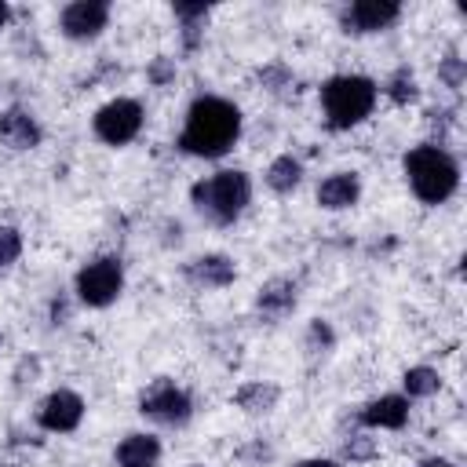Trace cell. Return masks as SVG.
I'll return each instance as SVG.
<instances>
[{"mask_svg":"<svg viewBox=\"0 0 467 467\" xmlns=\"http://www.w3.org/2000/svg\"><path fill=\"white\" fill-rule=\"evenodd\" d=\"M241 139V109L230 99L219 95H201L190 102L186 109V124L179 135V150L190 157H223L234 150V142Z\"/></svg>","mask_w":467,"mask_h":467,"instance_id":"1","label":"cell"},{"mask_svg":"<svg viewBox=\"0 0 467 467\" xmlns=\"http://www.w3.org/2000/svg\"><path fill=\"white\" fill-rule=\"evenodd\" d=\"M405 179L423 204H441L460 186V164L441 146H416L405 153Z\"/></svg>","mask_w":467,"mask_h":467,"instance_id":"2","label":"cell"},{"mask_svg":"<svg viewBox=\"0 0 467 467\" xmlns=\"http://www.w3.org/2000/svg\"><path fill=\"white\" fill-rule=\"evenodd\" d=\"M190 201H193V208H197L204 219L226 226V223H234V219L248 208V201H252V179H248L244 171H237V168L215 171V175L193 182Z\"/></svg>","mask_w":467,"mask_h":467,"instance_id":"3","label":"cell"},{"mask_svg":"<svg viewBox=\"0 0 467 467\" xmlns=\"http://www.w3.org/2000/svg\"><path fill=\"white\" fill-rule=\"evenodd\" d=\"M321 106H325L328 128L336 131L354 128L376 109V80L358 77V73H339L321 84Z\"/></svg>","mask_w":467,"mask_h":467,"instance_id":"4","label":"cell"},{"mask_svg":"<svg viewBox=\"0 0 467 467\" xmlns=\"http://www.w3.org/2000/svg\"><path fill=\"white\" fill-rule=\"evenodd\" d=\"M124 288V266L113 255L91 259L88 266L77 270V296L88 306H109Z\"/></svg>","mask_w":467,"mask_h":467,"instance_id":"5","label":"cell"},{"mask_svg":"<svg viewBox=\"0 0 467 467\" xmlns=\"http://www.w3.org/2000/svg\"><path fill=\"white\" fill-rule=\"evenodd\" d=\"M139 412L164 423V427H182L190 416H193V401L182 387H175L171 379H153L142 398H139Z\"/></svg>","mask_w":467,"mask_h":467,"instance_id":"6","label":"cell"},{"mask_svg":"<svg viewBox=\"0 0 467 467\" xmlns=\"http://www.w3.org/2000/svg\"><path fill=\"white\" fill-rule=\"evenodd\" d=\"M91 128H95V135H99L106 146H124V142H131V139L139 135V128H142V106H139L135 99H113V102H106V106L95 113Z\"/></svg>","mask_w":467,"mask_h":467,"instance_id":"7","label":"cell"},{"mask_svg":"<svg viewBox=\"0 0 467 467\" xmlns=\"http://www.w3.org/2000/svg\"><path fill=\"white\" fill-rule=\"evenodd\" d=\"M62 33L69 40H91L106 29L109 22V4L106 0H73L62 7Z\"/></svg>","mask_w":467,"mask_h":467,"instance_id":"8","label":"cell"},{"mask_svg":"<svg viewBox=\"0 0 467 467\" xmlns=\"http://www.w3.org/2000/svg\"><path fill=\"white\" fill-rule=\"evenodd\" d=\"M40 427L51 431V434H69L77 431V423L84 420V398L73 394V390H51L36 412Z\"/></svg>","mask_w":467,"mask_h":467,"instance_id":"9","label":"cell"},{"mask_svg":"<svg viewBox=\"0 0 467 467\" xmlns=\"http://www.w3.org/2000/svg\"><path fill=\"white\" fill-rule=\"evenodd\" d=\"M401 7L394 0H358L343 11V29L347 33H379L390 22H398Z\"/></svg>","mask_w":467,"mask_h":467,"instance_id":"10","label":"cell"},{"mask_svg":"<svg viewBox=\"0 0 467 467\" xmlns=\"http://www.w3.org/2000/svg\"><path fill=\"white\" fill-rule=\"evenodd\" d=\"M182 274H186V281L197 285V288H226V285L237 277L234 259H226V255H219V252H212V255H197L193 263H186Z\"/></svg>","mask_w":467,"mask_h":467,"instance_id":"11","label":"cell"},{"mask_svg":"<svg viewBox=\"0 0 467 467\" xmlns=\"http://www.w3.org/2000/svg\"><path fill=\"white\" fill-rule=\"evenodd\" d=\"M0 142L11 150H33L40 146V124L29 109H4L0 113Z\"/></svg>","mask_w":467,"mask_h":467,"instance_id":"12","label":"cell"},{"mask_svg":"<svg viewBox=\"0 0 467 467\" xmlns=\"http://www.w3.org/2000/svg\"><path fill=\"white\" fill-rule=\"evenodd\" d=\"M361 197V179L354 171H332L328 179H321L317 186V204L328 208V212H343V208H354Z\"/></svg>","mask_w":467,"mask_h":467,"instance_id":"13","label":"cell"},{"mask_svg":"<svg viewBox=\"0 0 467 467\" xmlns=\"http://www.w3.org/2000/svg\"><path fill=\"white\" fill-rule=\"evenodd\" d=\"M405 420H409V398L405 394H383V398L368 401L361 412V423L379 427V431H398V427H405Z\"/></svg>","mask_w":467,"mask_h":467,"instance_id":"14","label":"cell"},{"mask_svg":"<svg viewBox=\"0 0 467 467\" xmlns=\"http://www.w3.org/2000/svg\"><path fill=\"white\" fill-rule=\"evenodd\" d=\"M161 441L153 434H128L117 445V467H157Z\"/></svg>","mask_w":467,"mask_h":467,"instance_id":"15","label":"cell"},{"mask_svg":"<svg viewBox=\"0 0 467 467\" xmlns=\"http://www.w3.org/2000/svg\"><path fill=\"white\" fill-rule=\"evenodd\" d=\"M255 306H259V314H266V317H285V314L296 306V281H288V277L266 281V285L259 288Z\"/></svg>","mask_w":467,"mask_h":467,"instance_id":"16","label":"cell"},{"mask_svg":"<svg viewBox=\"0 0 467 467\" xmlns=\"http://www.w3.org/2000/svg\"><path fill=\"white\" fill-rule=\"evenodd\" d=\"M277 398H281V390H277L274 383L252 379V383L237 387V394H234V405H237V409H244V412H270V409L277 405Z\"/></svg>","mask_w":467,"mask_h":467,"instance_id":"17","label":"cell"},{"mask_svg":"<svg viewBox=\"0 0 467 467\" xmlns=\"http://www.w3.org/2000/svg\"><path fill=\"white\" fill-rule=\"evenodd\" d=\"M299 182H303V164H299L292 153H281V157L270 161V168H266V186H270L274 193H292Z\"/></svg>","mask_w":467,"mask_h":467,"instance_id":"18","label":"cell"},{"mask_svg":"<svg viewBox=\"0 0 467 467\" xmlns=\"http://www.w3.org/2000/svg\"><path fill=\"white\" fill-rule=\"evenodd\" d=\"M175 18L182 22V40H186V47H197L201 26H204V18H208V4H175Z\"/></svg>","mask_w":467,"mask_h":467,"instance_id":"19","label":"cell"},{"mask_svg":"<svg viewBox=\"0 0 467 467\" xmlns=\"http://www.w3.org/2000/svg\"><path fill=\"white\" fill-rule=\"evenodd\" d=\"M401 383H405V394H409V398H431V394L441 387L438 372H434V368H427V365L409 368V372L401 376Z\"/></svg>","mask_w":467,"mask_h":467,"instance_id":"20","label":"cell"},{"mask_svg":"<svg viewBox=\"0 0 467 467\" xmlns=\"http://www.w3.org/2000/svg\"><path fill=\"white\" fill-rule=\"evenodd\" d=\"M387 95H390V102H398V106L412 102V99H416V77H412L409 69H398V73L387 80Z\"/></svg>","mask_w":467,"mask_h":467,"instance_id":"21","label":"cell"},{"mask_svg":"<svg viewBox=\"0 0 467 467\" xmlns=\"http://www.w3.org/2000/svg\"><path fill=\"white\" fill-rule=\"evenodd\" d=\"M379 449H376V441L372 438H365V434H350V441H343V456L350 460V463H361V460H372Z\"/></svg>","mask_w":467,"mask_h":467,"instance_id":"22","label":"cell"},{"mask_svg":"<svg viewBox=\"0 0 467 467\" xmlns=\"http://www.w3.org/2000/svg\"><path fill=\"white\" fill-rule=\"evenodd\" d=\"M22 255V234L15 226H0V266H11Z\"/></svg>","mask_w":467,"mask_h":467,"instance_id":"23","label":"cell"},{"mask_svg":"<svg viewBox=\"0 0 467 467\" xmlns=\"http://www.w3.org/2000/svg\"><path fill=\"white\" fill-rule=\"evenodd\" d=\"M175 77V66H171V58H157L153 66H150V80L153 84H168Z\"/></svg>","mask_w":467,"mask_h":467,"instance_id":"24","label":"cell"},{"mask_svg":"<svg viewBox=\"0 0 467 467\" xmlns=\"http://www.w3.org/2000/svg\"><path fill=\"white\" fill-rule=\"evenodd\" d=\"M296 467H336L332 460H303V463H296Z\"/></svg>","mask_w":467,"mask_h":467,"instance_id":"25","label":"cell"},{"mask_svg":"<svg viewBox=\"0 0 467 467\" xmlns=\"http://www.w3.org/2000/svg\"><path fill=\"white\" fill-rule=\"evenodd\" d=\"M7 18H11V7H7V4H4V0H0V29H4V26H7Z\"/></svg>","mask_w":467,"mask_h":467,"instance_id":"26","label":"cell"},{"mask_svg":"<svg viewBox=\"0 0 467 467\" xmlns=\"http://www.w3.org/2000/svg\"><path fill=\"white\" fill-rule=\"evenodd\" d=\"M420 467H452L449 460H427V463H420Z\"/></svg>","mask_w":467,"mask_h":467,"instance_id":"27","label":"cell"}]
</instances>
